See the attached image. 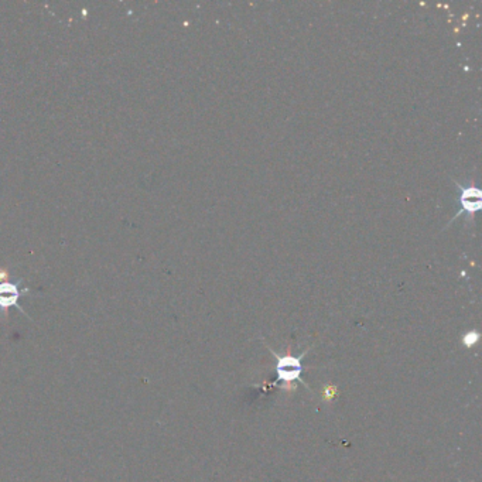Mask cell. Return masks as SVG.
Instances as JSON below:
<instances>
[{
    "mask_svg": "<svg viewBox=\"0 0 482 482\" xmlns=\"http://www.w3.org/2000/svg\"><path fill=\"white\" fill-rule=\"evenodd\" d=\"M20 296L21 290L19 284L9 282V273L0 269V310L8 311L10 307H16L25 315L24 310L19 306Z\"/></svg>",
    "mask_w": 482,
    "mask_h": 482,
    "instance_id": "1",
    "label": "cell"
},
{
    "mask_svg": "<svg viewBox=\"0 0 482 482\" xmlns=\"http://www.w3.org/2000/svg\"><path fill=\"white\" fill-rule=\"evenodd\" d=\"M461 205H463V211L467 212H474L479 208V191L478 190H472V189H467L464 193H461Z\"/></svg>",
    "mask_w": 482,
    "mask_h": 482,
    "instance_id": "2",
    "label": "cell"
}]
</instances>
